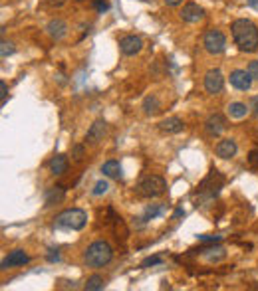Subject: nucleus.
Wrapping results in <instances>:
<instances>
[{
	"instance_id": "1",
	"label": "nucleus",
	"mask_w": 258,
	"mask_h": 291,
	"mask_svg": "<svg viewBox=\"0 0 258 291\" xmlns=\"http://www.w3.org/2000/svg\"><path fill=\"white\" fill-rule=\"evenodd\" d=\"M230 34H232V40L241 52L252 54L258 50V26L254 22H250L246 18H239L232 22Z\"/></svg>"
},
{
	"instance_id": "2",
	"label": "nucleus",
	"mask_w": 258,
	"mask_h": 291,
	"mask_svg": "<svg viewBox=\"0 0 258 291\" xmlns=\"http://www.w3.org/2000/svg\"><path fill=\"white\" fill-rule=\"evenodd\" d=\"M113 260V248L107 244L106 240H95L91 242L86 252H84V261L88 267H104Z\"/></svg>"
},
{
	"instance_id": "3",
	"label": "nucleus",
	"mask_w": 258,
	"mask_h": 291,
	"mask_svg": "<svg viewBox=\"0 0 258 291\" xmlns=\"http://www.w3.org/2000/svg\"><path fill=\"white\" fill-rule=\"evenodd\" d=\"M88 224V212L82 208H68L54 218V226L62 230H82Z\"/></svg>"
},
{
	"instance_id": "4",
	"label": "nucleus",
	"mask_w": 258,
	"mask_h": 291,
	"mask_svg": "<svg viewBox=\"0 0 258 291\" xmlns=\"http://www.w3.org/2000/svg\"><path fill=\"white\" fill-rule=\"evenodd\" d=\"M165 190H167V183L159 174H149V176L141 178L135 188V192L143 198H157V196L165 194Z\"/></svg>"
},
{
	"instance_id": "5",
	"label": "nucleus",
	"mask_w": 258,
	"mask_h": 291,
	"mask_svg": "<svg viewBox=\"0 0 258 291\" xmlns=\"http://www.w3.org/2000/svg\"><path fill=\"white\" fill-rule=\"evenodd\" d=\"M221 172L216 169H213L211 170V174L203 181V183L199 184V200L197 202H205V200H211V198H214L216 194H219V190H221V186L225 184V178L221 176L216 183H214V178L219 176Z\"/></svg>"
},
{
	"instance_id": "6",
	"label": "nucleus",
	"mask_w": 258,
	"mask_h": 291,
	"mask_svg": "<svg viewBox=\"0 0 258 291\" xmlns=\"http://www.w3.org/2000/svg\"><path fill=\"white\" fill-rule=\"evenodd\" d=\"M203 46H205V50L209 54H223L225 48H227V38H225V34L221 30L211 28V30L205 32V36H203Z\"/></svg>"
},
{
	"instance_id": "7",
	"label": "nucleus",
	"mask_w": 258,
	"mask_h": 291,
	"mask_svg": "<svg viewBox=\"0 0 258 291\" xmlns=\"http://www.w3.org/2000/svg\"><path fill=\"white\" fill-rule=\"evenodd\" d=\"M223 87H225V77L221 74V70H209L205 74V92L216 95L223 92Z\"/></svg>"
},
{
	"instance_id": "8",
	"label": "nucleus",
	"mask_w": 258,
	"mask_h": 291,
	"mask_svg": "<svg viewBox=\"0 0 258 291\" xmlns=\"http://www.w3.org/2000/svg\"><path fill=\"white\" fill-rule=\"evenodd\" d=\"M228 79H230V85L241 92L250 89V85H252V76L248 74V70H232Z\"/></svg>"
},
{
	"instance_id": "9",
	"label": "nucleus",
	"mask_w": 258,
	"mask_h": 291,
	"mask_svg": "<svg viewBox=\"0 0 258 291\" xmlns=\"http://www.w3.org/2000/svg\"><path fill=\"white\" fill-rule=\"evenodd\" d=\"M120 50L123 56H135L143 50V40L139 36H123L120 40Z\"/></svg>"
},
{
	"instance_id": "10",
	"label": "nucleus",
	"mask_w": 258,
	"mask_h": 291,
	"mask_svg": "<svg viewBox=\"0 0 258 291\" xmlns=\"http://www.w3.org/2000/svg\"><path fill=\"white\" fill-rule=\"evenodd\" d=\"M107 133V123L104 119H97V121H93L90 129H88V133H86V141L90 143V145H97V143H102L104 137H106Z\"/></svg>"
},
{
	"instance_id": "11",
	"label": "nucleus",
	"mask_w": 258,
	"mask_h": 291,
	"mask_svg": "<svg viewBox=\"0 0 258 291\" xmlns=\"http://www.w3.org/2000/svg\"><path fill=\"white\" fill-rule=\"evenodd\" d=\"M225 129H227V121H225V117H223L221 113L209 115V119L205 121V131H207L211 137H219Z\"/></svg>"
},
{
	"instance_id": "12",
	"label": "nucleus",
	"mask_w": 258,
	"mask_h": 291,
	"mask_svg": "<svg viewBox=\"0 0 258 291\" xmlns=\"http://www.w3.org/2000/svg\"><path fill=\"white\" fill-rule=\"evenodd\" d=\"M30 261L28 254L24 250H12L4 260H2V270H10V267H18V265H26Z\"/></svg>"
},
{
	"instance_id": "13",
	"label": "nucleus",
	"mask_w": 258,
	"mask_h": 291,
	"mask_svg": "<svg viewBox=\"0 0 258 291\" xmlns=\"http://www.w3.org/2000/svg\"><path fill=\"white\" fill-rule=\"evenodd\" d=\"M181 18L185 22H189V24H195L199 20H203V16H205V10L199 6L197 2H187L185 6H183V10L179 12Z\"/></svg>"
},
{
	"instance_id": "14",
	"label": "nucleus",
	"mask_w": 258,
	"mask_h": 291,
	"mask_svg": "<svg viewBox=\"0 0 258 291\" xmlns=\"http://www.w3.org/2000/svg\"><path fill=\"white\" fill-rule=\"evenodd\" d=\"M214 151H216V156H221V159H232L239 151V147H236L234 139H223V141H219Z\"/></svg>"
},
{
	"instance_id": "15",
	"label": "nucleus",
	"mask_w": 258,
	"mask_h": 291,
	"mask_svg": "<svg viewBox=\"0 0 258 291\" xmlns=\"http://www.w3.org/2000/svg\"><path fill=\"white\" fill-rule=\"evenodd\" d=\"M46 32H48L54 40H62V38H66V34H68V24H66L64 20H60V18L50 20L48 26H46Z\"/></svg>"
},
{
	"instance_id": "16",
	"label": "nucleus",
	"mask_w": 258,
	"mask_h": 291,
	"mask_svg": "<svg viewBox=\"0 0 258 291\" xmlns=\"http://www.w3.org/2000/svg\"><path fill=\"white\" fill-rule=\"evenodd\" d=\"M66 198V190H64V186H52V188H48V192H46V206H54V204H60L62 200Z\"/></svg>"
},
{
	"instance_id": "17",
	"label": "nucleus",
	"mask_w": 258,
	"mask_h": 291,
	"mask_svg": "<svg viewBox=\"0 0 258 291\" xmlns=\"http://www.w3.org/2000/svg\"><path fill=\"white\" fill-rule=\"evenodd\" d=\"M68 165H70V161H68V156L66 154H56L52 161H50V172L52 174H64L66 170H68Z\"/></svg>"
},
{
	"instance_id": "18",
	"label": "nucleus",
	"mask_w": 258,
	"mask_h": 291,
	"mask_svg": "<svg viewBox=\"0 0 258 291\" xmlns=\"http://www.w3.org/2000/svg\"><path fill=\"white\" fill-rule=\"evenodd\" d=\"M183 121L179 117H167V119H163V121L159 123V129L163 131V133H181L183 131Z\"/></svg>"
},
{
	"instance_id": "19",
	"label": "nucleus",
	"mask_w": 258,
	"mask_h": 291,
	"mask_svg": "<svg viewBox=\"0 0 258 291\" xmlns=\"http://www.w3.org/2000/svg\"><path fill=\"white\" fill-rule=\"evenodd\" d=\"M102 172H104V176L120 181L122 178V165H120V161H106L102 165Z\"/></svg>"
},
{
	"instance_id": "20",
	"label": "nucleus",
	"mask_w": 258,
	"mask_h": 291,
	"mask_svg": "<svg viewBox=\"0 0 258 291\" xmlns=\"http://www.w3.org/2000/svg\"><path fill=\"white\" fill-rule=\"evenodd\" d=\"M227 111L232 119H243V117H246V113H248V107L244 103H241V101H234V103L228 105Z\"/></svg>"
},
{
	"instance_id": "21",
	"label": "nucleus",
	"mask_w": 258,
	"mask_h": 291,
	"mask_svg": "<svg viewBox=\"0 0 258 291\" xmlns=\"http://www.w3.org/2000/svg\"><path fill=\"white\" fill-rule=\"evenodd\" d=\"M104 285H106L104 277L97 276V274H95V276L88 277V281H86L84 289H86V291H100V289H104Z\"/></svg>"
},
{
	"instance_id": "22",
	"label": "nucleus",
	"mask_w": 258,
	"mask_h": 291,
	"mask_svg": "<svg viewBox=\"0 0 258 291\" xmlns=\"http://www.w3.org/2000/svg\"><path fill=\"white\" fill-rule=\"evenodd\" d=\"M165 212V206L163 204H151V206H147L145 208V214H143V222H147V220H153V218H157V216H161Z\"/></svg>"
},
{
	"instance_id": "23",
	"label": "nucleus",
	"mask_w": 258,
	"mask_h": 291,
	"mask_svg": "<svg viewBox=\"0 0 258 291\" xmlns=\"http://www.w3.org/2000/svg\"><path fill=\"white\" fill-rule=\"evenodd\" d=\"M161 107V103H159V99L155 97V95H149V97H145V101H143V111L147 113V115H153V113H157Z\"/></svg>"
},
{
	"instance_id": "24",
	"label": "nucleus",
	"mask_w": 258,
	"mask_h": 291,
	"mask_svg": "<svg viewBox=\"0 0 258 291\" xmlns=\"http://www.w3.org/2000/svg\"><path fill=\"white\" fill-rule=\"evenodd\" d=\"M107 190H109V184H107V181H97L91 192H93V196H102V194H106Z\"/></svg>"
},
{
	"instance_id": "25",
	"label": "nucleus",
	"mask_w": 258,
	"mask_h": 291,
	"mask_svg": "<svg viewBox=\"0 0 258 291\" xmlns=\"http://www.w3.org/2000/svg\"><path fill=\"white\" fill-rule=\"evenodd\" d=\"M0 52H2V58H8L10 54H14V44L12 42H6V40H2V44H0Z\"/></svg>"
},
{
	"instance_id": "26",
	"label": "nucleus",
	"mask_w": 258,
	"mask_h": 291,
	"mask_svg": "<svg viewBox=\"0 0 258 291\" xmlns=\"http://www.w3.org/2000/svg\"><path fill=\"white\" fill-rule=\"evenodd\" d=\"M6 97H8V85L6 81H0V103L6 105Z\"/></svg>"
},
{
	"instance_id": "27",
	"label": "nucleus",
	"mask_w": 258,
	"mask_h": 291,
	"mask_svg": "<svg viewBox=\"0 0 258 291\" xmlns=\"http://www.w3.org/2000/svg\"><path fill=\"white\" fill-rule=\"evenodd\" d=\"M84 145H76L74 149H72V156H74V161H82L84 159Z\"/></svg>"
},
{
	"instance_id": "28",
	"label": "nucleus",
	"mask_w": 258,
	"mask_h": 291,
	"mask_svg": "<svg viewBox=\"0 0 258 291\" xmlns=\"http://www.w3.org/2000/svg\"><path fill=\"white\" fill-rule=\"evenodd\" d=\"M246 70H248V74H250V76H252V79H258V60L250 61V63H248V68H246Z\"/></svg>"
},
{
	"instance_id": "29",
	"label": "nucleus",
	"mask_w": 258,
	"mask_h": 291,
	"mask_svg": "<svg viewBox=\"0 0 258 291\" xmlns=\"http://www.w3.org/2000/svg\"><path fill=\"white\" fill-rule=\"evenodd\" d=\"M248 163H250V167L258 169V149H252V151L248 153Z\"/></svg>"
},
{
	"instance_id": "30",
	"label": "nucleus",
	"mask_w": 258,
	"mask_h": 291,
	"mask_svg": "<svg viewBox=\"0 0 258 291\" xmlns=\"http://www.w3.org/2000/svg\"><path fill=\"white\" fill-rule=\"evenodd\" d=\"M93 6H95V10H97V12H102V14L109 8V4H107L106 0H93Z\"/></svg>"
},
{
	"instance_id": "31",
	"label": "nucleus",
	"mask_w": 258,
	"mask_h": 291,
	"mask_svg": "<svg viewBox=\"0 0 258 291\" xmlns=\"http://www.w3.org/2000/svg\"><path fill=\"white\" fill-rule=\"evenodd\" d=\"M161 258L159 256H153V258H147V260H143V263H141V267H149V265H157V263H161Z\"/></svg>"
},
{
	"instance_id": "32",
	"label": "nucleus",
	"mask_w": 258,
	"mask_h": 291,
	"mask_svg": "<svg viewBox=\"0 0 258 291\" xmlns=\"http://www.w3.org/2000/svg\"><path fill=\"white\" fill-rule=\"evenodd\" d=\"M250 107H252V115L258 119V95L252 97V103H250Z\"/></svg>"
},
{
	"instance_id": "33",
	"label": "nucleus",
	"mask_w": 258,
	"mask_h": 291,
	"mask_svg": "<svg viewBox=\"0 0 258 291\" xmlns=\"http://www.w3.org/2000/svg\"><path fill=\"white\" fill-rule=\"evenodd\" d=\"M201 240H203V242H219V240H221V236H201Z\"/></svg>"
},
{
	"instance_id": "34",
	"label": "nucleus",
	"mask_w": 258,
	"mask_h": 291,
	"mask_svg": "<svg viewBox=\"0 0 258 291\" xmlns=\"http://www.w3.org/2000/svg\"><path fill=\"white\" fill-rule=\"evenodd\" d=\"M48 260H50V261H58V260H60V256H58V252L54 254V250H52V254H48Z\"/></svg>"
},
{
	"instance_id": "35",
	"label": "nucleus",
	"mask_w": 258,
	"mask_h": 291,
	"mask_svg": "<svg viewBox=\"0 0 258 291\" xmlns=\"http://www.w3.org/2000/svg\"><path fill=\"white\" fill-rule=\"evenodd\" d=\"M165 4L167 6H179V4H183V0H165Z\"/></svg>"
},
{
	"instance_id": "36",
	"label": "nucleus",
	"mask_w": 258,
	"mask_h": 291,
	"mask_svg": "<svg viewBox=\"0 0 258 291\" xmlns=\"http://www.w3.org/2000/svg\"><path fill=\"white\" fill-rule=\"evenodd\" d=\"M50 4H52V6H64L66 0H50Z\"/></svg>"
},
{
	"instance_id": "37",
	"label": "nucleus",
	"mask_w": 258,
	"mask_h": 291,
	"mask_svg": "<svg viewBox=\"0 0 258 291\" xmlns=\"http://www.w3.org/2000/svg\"><path fill=\"white\" fill-rule=\"evenodd\" d=\"M248 4H250L252 8H258V0H248Z\"/></svg>"
},
{
	"instance_id": "38",
	"label": "nucleus",
	"mask_w": 258,
	"mask_h": 291,
	"mask_svg": "<svg viewBox=\"0 0 258 291\" xmlns=\"http://www.w3.org/2000/svg\"><path fill=\"white\" fill-rule=\"evenodd\" d=\"M77 2H82V0H77Z\"/></svg>"
}]
</instances>
